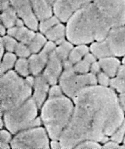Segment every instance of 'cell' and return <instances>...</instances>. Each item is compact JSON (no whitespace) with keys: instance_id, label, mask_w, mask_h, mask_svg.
Here are the masks:
<instances>
[{"instance_id":"1","label":"cell","mask_w":125,"mask_h":149,"mask_svg":"<svg viewBox=\"0 0 125 149\" xmlns=\"http://www.w3.org/2000/svg\"><path fill=\"white\" fill-rule=\"evenodd\" d=\"M73 100L72 115L59 140L61 148H75L86 140L105 143L124 120L118 97L107 87H87Z\"/></svg>"},{"instance_id":"2","label":"cell","mask_w":125,"mask_h":149,"mask_svg":"<svg viewBox=\"0 0 125 149\" xmlns=\"http://www.w3.org/2000/svg\"><path fill=\"white\" fill-rule=\"evenodd\" d=\"M110 30L92 2L73 14L67 23L66 36L73 44L86 45L104 40Z\"/></svg>"},{"instance_id":"3","label":"cell","mask_w":125,"mask_h":149,"mask_svg":"<svg viewBox=\"0 0 125 149\" xmlns=\"http://www.w3.org/2000/svg\"><path fill=\"white\" fill-rule=\"evenodd\" d=\"M74 109L71 100L63 95L49 97L44 104L41 120L52 140H59L70 121Z\"/></svg>"},{"instance_id":"4","label":"cell","mask_w":125,"mask_h":149,"mask_svg":"<svg viewBox=\"0 0 125 149\" xmlns=\"http://www.w3.org/2000/svg\"><path fill=\"white\" fill-rule=\"evenodd\" d=\"M1 113L19 107L31 97L32 86L13 71L1 76Z\"/></svg>"},{"instance_id":"5","label":"cell","mask_w":125,"mask_h":149,"mask_svg":"<svg viewBox=\"0 0 125 149\" xmlns=\"http://www.w3.org/2000/svg\"><path fill=\"white\" fill-rule=\"evenodd\" d=\"M38 107L33 97L13 109L3 113L5 127L12 134L40 126L41 119L37 117Z\"/></svg>"},{"instance_id":"6","label":"cell","mask_w":125,"mask_h":149,"mask_svg":"<svg viewBox=\"0 0 125 149\" xmlns=\"http://www.w3.org/2000/svg\"><path fill=\"white\" fill-rule=\"evenodd\" d=\"M63 65L64 70L59 77V86L68 97L73 99L82 89L97 84L96 75L92 73L77 74L68 59L63 62Z\"/></svg>"},{"instance_id":"7","label":"cell","mask_w":125,"mask_h":149,"mask_svg":"<svg viewBox=\"0 0 125 149\" xmlns=\"http://www.w3.org/2000/svg\"><path fill=\"white\" fill-rule=\"evenodd\" d=\"M93 2L110 29L125 25V0H94Z\"/></svg>"},{"instance_id":"8","label":"cell","mask_w":125,"mask_h":149,"mask_svg":"<svg viewBox=\"0 0 125 149\" xmlns=\"http://www.w3.org/2000/svg\"><path fill=\"white\" fill-rule=\"evenodd\" d=\"M12 149H49V139L43 128L35 127L18 132L11 141Z\"/></svg>"},{"instance_id":"9","label":"cell","mask_w":125,"mask_h":149,"mask_svg":"<svg viewBox=\"0 0 125 149\" xmlns=\"http://www.w3.org/2000/svg\"><path fill=\"white\" fill-rule=\"evenodd\" d=\"M11 6L15 11L19 18L28 28L34 31L39 28L38 19L35 15L31 0H10Z\"/></svg>"},{"instance_id":"10","label":"cell","mask_w":125,"mask_h":149,"mask_svg":"<svg viewBox=\"0 0 125 149\" xmlns=\"http://www.w3.org/2000/svg\"><path fill=\"white\" fill-rule=\"evenodd\" d=\"M111 55L121 57L125 55V25L112 28L104 39Z\"/></svg>"},{"instance_id":"11","label":"cell","mask_w":125,"mask_h":149,"mask_svg":"<svg viewBox=\"0 0 125 149\" xmlns=\"http://www.w3.org/2000/svg\"><path fill=\"white\" fill-rule=\"evenodd\" d=\"M56 44L47 42L39 54H33L28 59L30 72L34 76L39 75L45 68L50 54L55 50Z\"/></svg>"},{"instance_id":"12","label":"cell","mask_w":125,"mask_h":149,"mask_svg":"<svg viewBox=\"0 0 125 149\" xmlns=\"http://www.w3.org/2000/svg\"><path fill=\"white\" fill-rule=\"evenodd\" d=\"M63 61L55 51L50 54L42 74L50 85H55L62 74Z\"/></svg>"},{"instance_id":"13","label":"cell","mask_w":125,"mask_h":149,"mask_svg":"<svg viewBox=\"0 0 125 149\" xmlns=\"http://www.w3.org/2000/svg\"><path fill=\"white\" fill-rule=\"evenodd\" d=\"M49 83L42 74L36 76L35 78L33 97L39 109L41 108L44 104L47 92L49 91Z\"/></svg>"},{"instance_id":"14","label":"cell","mask_w":125,"mask_h":149,"mask_svg":"<svg viewBox=\"0 0 125 149\" xmlns=\"http://www.w3.org/2000/svg\"><path fill=\"white\" fill-rule=\"evenodd\" d=\"M56 0H31L37 19L40 21L53 16V7Z\"/></svg>"},{"instance_id":"15","label":"cell","mask_w":125,"mask_h":149,"mask_svg":"<svg viewBox=\"0 0 125 149\" xmlns=\"http://www.w3.org/2000/svg\"><path fill=\"white\" fill-rule=\"evenodd\" d=\"M9 35L12 36L20 43L28 45L35 33L33 30L24 26H15L8 29L7 31Z\"/></svg>"},{"instance_id":"16","label":"cell","mask_w":125,"mask_h":149,"mask_svg":"<svg viewBox=\"0 0 125 149\" xmlns=\"http://www.w3.org/2000/svg\"><path fill=\"white\" fill-rule=\"evenodd\" d=\"M99 63L101 70L110 77H115L119 68L120 62L115 56H108L99 59Z\"/></svg>"},{"instance_id":"17","label":"cell","mask_w":125,"mask_h":149,"mask_svg":"<svg viewBox=\"0 0 125 149\" xmlns=\"http://www.w3.org/2000/svg\"><path fill=\"white\" fill-rule=\"evenodd\" d=\"M53 12L60 22H66L74 12L63 0H56L53 7Z\"/></svg>"},{"instance_id":"18","label":"cell","mask_w":125,"mask_h":149,"mask_svg":"<svg viewBox=\"0 0 125 149\" xmlns=\"http://www.w3.org/2000/svg\"><path fill=\"white\" fill-rule=\"evenodd\" d=\"M45 35L47 39L49 41L59 45L65 40L66 27L59 23L48 31Z\"/></svg>"},{"instance_id":"19","label":"cell","mask_w":125,"mask_h":149,"mask_svg":"<svg viewBox=\"0 0 125 149\" xmlns=\"http://www.w3.org/2000/svg\"><path fill=\"white\" fill-rule=\"evenodd\" d=\"M90 51L96 58L98 59L112 56L104 40L95 41L90 46Z\"/></svg>"},{"instance_id":"20","label":"cell","mask_w":125,"mask_h":149,"mask_svg":"<svg viewBox=\"0 0 125 149\" xmlns=\"http://www.w3.org/2000/svg\"><path fill=\"white\" fill-rule=\"evenodd\" d=\"M1 12V20L2 24L8 29L15 26L16 22L19 17L11 6Z\"/></svg>"},{"instance_id":"21","label":"cell","mask_w":125,"mask_h":149,"mask_svg":"<svg viewBox=\"0 0 125 149\" xmlns=\"http://www.w3.org/2000/svg\"><path fill=\"white\" fill-rule=\"evenodd\" d=\"M73 47L68 56V60L73 65L77 63L89 53V47L85 45H79Z\"/></svg>"},{"instance_id":"22","label":"cell","mask_w":125,"mask_h":149,"mask_svg":"<svg viewBox=\"0 0 125 149\" xmlns=\"http://www.w3.org/2000/svg\"><path fill=\"white\" fill-rule=\"evenodd\" d=\"M46 39L42 33H35L33 39L27 45L31 53L36 54L42 50L46 44Z\"/></svg>"},{"instance_id":"23","label":"cell","mask_w":125,"mask_h":149,"mask_svg":"<svg viewBox=\"0 0 125 149\" xmlns=\"http://www.w3.org/2000/svg\"><path fill=\"white\" fill-rule=\"evenodd\" d=\"M16 57L11 52L6 53L3 57L1 64V76L12 68L16 63Z\"/></svg>"},{"instance_id":"24","label":"cell","mask_w":125,"mask_h":149,"mask_svg":"<svg viewBox=\"0 0 125 149\" xmlns=\"http://www.w3.org/2000/svg\"><path fill=\"white\" fill-rule=\"evenodd\" d=\"M72 44L69 41L65 40L56 48L55 52L63 62L68 59L70 52L74 47Z\"/></svg>"},{"instance_id":"25","label":"cell","mask_w":125,"mask_h":149,"mask_svg":"<svg viewBox=\"0 0 125 149\" xmlns=\"http://www.w3.org/2000/svg\"><path fill=\"white\" fill-rule=\"evenodd\" d=\"M60 23V21L55 16H52L41 21L39 28L42 33L44 34L51 30L53 26Z\"/></svg>"},{"instance_id":"26","label":"cell","mask_w":125,"mask_h":149,"mask_svg":"<svg viewBox=\"0 0 125 149\" xmlns=\"http://www.w3.org/2000/svg\"><path fill=\"white\" fill-rule=\"evenodd\" d=\"M15 69L20 75L23 77L28 76L31 73L28 60L22 58L18 59L15 64Z\"/></svg>"},{"instance_id":"27","label":"cell","mask_w":125,"mask_h":149,"mask_svg":"<svg viewBox=\"0 0 125 149\" xmlns=\"http://www.w3.org/2000/svg\"><path fill=\"white\" fill-rule=\"evenodd\" d=\"M92 64L84 57L83 59L74 65V69L77 74H85L90 71Z\"/></svg>"},{"instance_id":"28","label":"cell","mask_w":125,"mask_h":149,"mask_svg":"<svg viewBox=\"0 0 125 149\" xmlns=\"http://www.w3.org/2000/svg\"><path fill=\"white\" fill-rule=\"evenodd\" d=\"M1 42L4 46L5 49L9 52H15L18 45L16 39L10 36H4L1 38Z\"/></svg>"},{"instance_id":"29","label":"cell","mask_w":125,"mask_h":149,"mask_svg":"<svg viewBox=\"0 0 125 149\" xmlns=\"http://www.w3.org/2000/svg\"><path fill=\"white\" fill-rule=\"evenodd\" d=\"M74 12L92 3L94 0H63Z\"/></svg>"},{"instance_id":"30","label":"cell","mask_w":125,"mask_h":149,"mask_svg":"<svg viewBox=\"0 0 125 149\" xmlns=\"http://www.w3.org/2000/svg\"><path fill=\"white\" fill-rule=\"evenodd\" d=\"M111 87L121 93H125V79L114 77L111 79L110 84Z\"/></svg>"},{"instance_id":"31","label":"cell","mask_w":125,"mask_h":149,"mask_svg":"<svg viewBox=\"0 0 125 149\" xmlns=\"http://www.w3.org/2000/svg\"><path fill=\"white\" fill-rule=\"evenodd\" d=\"M125 136V119L121 126L111 136L112 141L119 143L124 140Z\"/></svg>"},{"instance_id":"32","label":"cell","mask_w":125,"mask_h":149,"mask_svg":"<svg viewBox=\"0 0 125 149\" xmlns=\"http://www.w3.org/2000/svg\"><path fill=\"white\" fill-rule=\"evenodd\" d=\"M15 52L18 56L22 58L28 57L31 53L28 45L20 42L16 46Z\"/></svg>"},{"instance_id":"33","label":"cell","mask_w":125,"mask_h":149,"mask_svg":"<svg viewBox=\"0 0 125 149\" xmlns=\"http://www.w3.org/2000/svg\"><path fill=\"white\" fill-rule=\"evenodd\" d=\"M102 146L97 142L92 140H86L80 143L75 149H101Z\"/></svg>"},{"instance_id":"34","label":"cell","mask_w":125,"mask_h":149,"mask_svg":"<svg viewBox=\"0 0 125 149\" xmlns=\"http://www.w3.org/2000/svg\"><path fill=\"white\" fill-rule=\"evenodd\" d=\"M97 75V82L101 86L107 87L110 84V77L105 73L101 71Z\"/></svg>"},{"instance_id":"35","label":"cell","mask_w":125,"mask_h":149,"mask_svg":"<svg viewBox=\"0 0 125 149\" xmlns=\"http://www.w3.org/2000/svg\"><path fill=\"white\" fill-rule=\"evenodd\" d=\"M62 88L60 86L53 85L49 90V97L58 96L63 95Z\"/></svg>"},{"instance_id":"36","label":"cell","mask_w":125,"mask_h":149,"mask_svg":"<svg viewBox=\"0 0 125 149\" xmlns=\"http://www.w3.org/2000/svg\"><path fill=\"white\" fill-rule=\"evenodd\" d=\"M0 138H1V142L8 143L11 140V136L7 131L2 130L1 131Z\"/></svg>"},{"instance_id":"37","label":"cell","mask_w":125,"mask_h":149,"mask_svg":"<svg viewBox=\"0 0 125 149\" xmlns=\"http://www.w3.org/2000/svg\"><path fill=\"white\" fill-rule=\"evenodd\" d=\"M101 67L98 62H94L91 65L90 71L91 73L97 75L101 72Z\"/></svg>"},{"instance_id":"38","label":"cell","mask_w":125,"mask_h":149,"mask_svg":"<svg viewBox=\"0 0 125 149\" xmlns=\"http://www.w3.org/2000/svg\"><path fill=\"white\" fill-rule=\"evenodd\" d=\"M104 149H117L120 148L118 143L115 141H109L106 143L103 147Z\"/></svg>"},{"instance_id":"39","label":"cell","mask_w":125,"mask_h":149,"mask_svg":"<svg viewBox=\"0 0 125 149\" xmlns=\"http://www.w3.org/2000/svg\"><path fill=\"white\" fill-rule=\"evenodd\" d=\"M10 6V0H0V9L1 12L7 10Z\"/></svg>"},{"instance_id":"40","label":"cell","mask_w":125,"mask_h":149,"mask_svg":"<svg viewBox=\"0 0 125 149\" xmlns=\"http://www.w3.org/2000/svg\"><path fill=\"white\" fill-rule=\"evenodd\" d=\"M116 77L123 79H125V65H120Z\"/></svg>"},{"instance_id":"41","label":"cell","mask_w":125,"mask_h":149,"mask_svg":"<svg viewBox=\"0 0 125 149\" xmlns=\"http://www.w3.org/2000/svg\"><path fill=\"white\" fill-rule=\"evenodd\" d=\"M118 98L120 106L122 109L125 111V93H121Z\"/></svg>"},{"instance_id":"42","label":"cell","mask_w":125,"mask_h":149,"mask_svg":"<svg viewBox=\"0 0 125 149\" xmlns=\"http://www.w3.org/2000/svg\"><path fill=\"white\" fill-rule=\"evenodd\" d=\"M51 145L53 149L61 148L60 143L57 141V140H53L51 143Z\"/></svg>"},{"instance_id":"43","label":"cell","mask_w":125,"mask_h":149,"mask_svg":"<svg viewBox=\"0 0 125 149\" xmlns=\"http://www.w3.org/2000/svg\"><path fill=\"white\" fill-rule=\"evenodd\" d=\"M6 28L3 24H1V27H0V33L1 36H4L5 34H6Z\"/></svg>"},{"instance_id":"44","label":"cell","mask_w":125,"mask_h":149,"mask_svg":"<svg viewBox=\"0 0 125 149\" xmlns=\"http://www.w3.org/2000/svg\"><path fill=\"white\" fill-rule=\"evenodd\" d=\"M26 79L27 82H28L30 85H31L32 86H33L34 83L35 78H34L33 77H27Z\"/></svg>"},{"instance_id":"45","label":"cell","mask_w":125,"mask_h":149,"mask_svg":"<svg viewBox=\"0 0 125 149\" xmlns=\"http://www.w3.org/2000/svg\"><path fill=\"white\" fill-rule=\"evenodd\" d=\"M5 47L3 44L1 42L0 44V54H1V59L2 58L3 56V54H4V50H5Z\"/></svg>"},{"instance_id":"46","label":"cell","mask_w":125,"mask_h":149,"mask_svg":"<svg viewBox=\"0 0 125 149\" xmlns=\"http://www.w3.org/2000/svg\"><path fill=\"white\" fill-rule=\"evenodd\" d=\"M0 148L1 149H10V146L7 143L0 142Z\"/></svg>"},{"instance_id":"47","label":"cell","mask_w":125,"mask_h":149,"mask_svg":"<svg viewBox=\"0 0 125 149\" xmlns=\"http://www.w3.org/2000/svg\"><path fill=\"white\" fill-rule=\"evenodd\" d=\"M3 120L1 119V129L3 127Z\"/></svg>"},{"instance_id":"48","label":"cell","mask_w":125,"mask_h":149,"mask_svg":"<svg viewBox=\"0 0 125 149\" xmlns=\"http://www.w3.org/2000/svg\"><path fill=\"white\" fill-rule=\"evenodd\" d=\"M122 63H123V65H125V55L124 56V58H123V60H122Z\"/></svg>"},{"instance_id":"49","label":"cell","mask_w":125,"mask_h":149,"mask_svg":"<svg viewBox=\"0 0 125 149\" xmlns=\"http://www.w3.org/2000/svg\"><path fill=\"white\" fill-rule=\"evenodd\" d=\"M124 145H125V136L124 138Z\"/></svg>"}]
</instances>
